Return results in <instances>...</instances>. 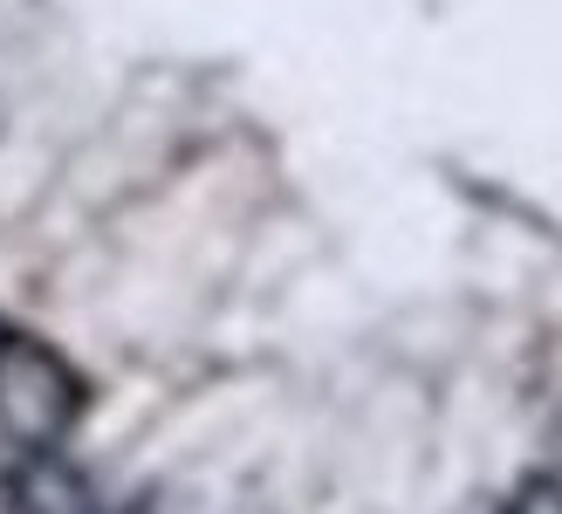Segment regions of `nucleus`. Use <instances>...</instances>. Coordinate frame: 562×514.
I'll return each mask as SVG.
<instances>
[{
  "mask_svg": "<svg viewBox=\"0 0 562 514\" xmlns=\"http://www.w3.org/2000/svg\"><path fill=\"white\" fill-rule=\"evenodd\" d=\"M0 501H8V514H103L97 488L69 460H55L48 446H27L21 460L0 473Z\"/></svg>",
  "mask_w": 562,
  "mask_h": 514,
  "instance_id": "f03ea898",
  "label": "nucleus"
},
{
  "mask_svg": "<svg viewBox=\"0 0 562 514\" xmlns=\"http://www.w3.org/2000/svg\"><path fill=\"white\" fill-rule=\"evenodd\" d=\"M82 418V378L42 336H0V433L21 446H55Z\"/></svg>",
  "mask_w": 562,
  "mask_h": 514,
  "instance_id": "f257e3e1",
  "label": "nucleus"
},
{
  "mask_svg": "<svg viewBox=\"0 0 562 514\" xmlns=\"http://www.w3.org/2000/svg\"><path fill=\"white\" fill-rule=\"evenodd\" d=\"M508 514H562V480H528L508 501Z\"/></svg>",
  "mask_w": 562,
  "mask_h": 514,
  "instance_id": "7ed1b4c3",
  "label": "nucleus"
}]
</instances>
